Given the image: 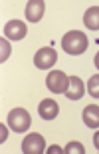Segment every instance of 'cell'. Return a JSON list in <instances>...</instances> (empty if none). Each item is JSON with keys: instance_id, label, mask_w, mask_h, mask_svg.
Returning a JSON list of instances; mask_svg holds the SVG:
<instances>
[{"instance_id": "17", "label": "cell", "mask_w": 99, "mask_h": 154, "mask_svg": "<svg viewBox=\"0 0 99 154\" xmlns=\"http://www.w3.org/2000/svg\"><path fill=\"white\" fill-rule=\"evenodd\" d=\"M93 144H95V148L99 150V128H97V132L93 134Z\"/></svg>"}, {"instance_id": "13", "label": "cell", "mask_w": 99, "mask_h": 154, "mask_svg": "<svg viewBox=\"0 0 99 154\" xmlns=\"http://www.w3.org/2000/svg\"><path fill=\"white\" fill-rule=\"evenodd\" d=\"M10 42L8 40H4V36L0 38V62L4 64V60H8V56H10Z\"/></svg>"}, {"instance_id": "10", "label": "cell", "mask_w": 99, "mask_h": 154, "mask_svg": "<svg viewBox=\"0 0 99 154\" xmlns=\"http://www.w3.org/2000/svg\"><path fill=\"white\" fill-rule=\"evenodd\" d=\"M83 96V82L77 76H69V86L66 90V98L69 100H79Z\"/></svg>"}, {"instance_id": "12", "label": "cell", "mask_w": 99, "mask_h": 154, "mask_svg": "<svg viewBox=\"0 0 99 154\" xmlns=\"http://www.w3.org/2000/svg\"><path fill=\"white\" fill-rule=\"evenodd\" d=\"M87 92H89V96H93V98H99V74L91 76L87 82Z\"/></svg>"}, {"instance_id": "3", "label": "cell", "mask_w": 99, "mask_h": 154, "mask_svg": "<svg viewBox=\"0 0 99 154\" xmlns=\"http://www.w3.org/2000/svg\"><path fill=\"white\" fill-rule=\"evenodd\" d=\"M46 86H48L54 94H66L67 86H69V78H67L66 72H61V70H52L48 74V78H46Z\"/></svg>"}, {"instance_id": "7", "label": "cell", "mask_w": 99, "mask_h": 154, "mask_svg": "<svg viewBox=\"0 0 99 154\" xmlns=\"http://www.w3.org/2000/svg\"><path fill=\"white\" fill-rule=\"evenodd\" d=\"M44 10H46L44 0H28V4H26V18L30 20V22H40L42 16H44Z\"/></svg>"}, {"instance_id": "14", "label": "cell", "mask_w": 99, "mask_h": 154, "mask_svg": "<svg viewBox=\"0 0 99 154\" xmlns=\"http://www.w3.org/2000/svg\"><path fill=\"white\" fill-rule=\"evenodd\" d=\"M64 152L66 154H85V148H83L81 142H69L66 148H64Z\"/></svg>"}, {"instance_id": "5", "label": "cell", "mask_w": 99, "mask_h": 154, "mask_svg": "<svg viewBox=\"0 0 99 154\" xmlns=\"http://www.w3.org/2000/svg\"><path fill=\"white\" fill-rule=\"evenodd\" d=\"M58 62V52L52 48V46H46V48H40L36 52V56H34V64L38 66V68H50V66H54Z\"/></svg>"}, {"instance_id": "15", "label": "cell", "mask_w": 99, "mask_h": 154, "mask_svg": "<svg viewBox=\"0 0 99 154\" xmlns=\"http://www.w3.org/2000/svg\"><path fill=\"white\" fill-rule=\"evenodd\" d=\"M6 136H8V128H6L4 124H0V140L4 142V140H6Z\"/></svg>"}, {"instance_id": "4", "label": "cell", "mask_w": 99, "mask_h": 154, "mask_svg": "<svg viewBox=\"0 0 99 154\" xmlns=\"http://www.w3.org/2000/svg\"><path fill=\"white\" fill-rule=\"evenodd\" d=\"M22 152L24 154H42L46 152V140L42 134L32 132L22 140Z\"/></svg>"}, {"instance_id": "9", "label": "cell", "mask_w": 99, "mask_h": 154, "mask_svg": "<svg viewBox=\"0 0 99 154\" xmlns=\"http://www.w3.org/2000/svg\"><path fill=\"white\" fill-rule=\"evenodd\" d=\"M83 122L87 128H99V106L89 104L83 108Z\"/></svg>"}, {"instance_id": "18", "label": "cell", "mask_w": 99, "mask_h": 154, "mask_svg": "<svg viewBox=\"0 0 99 154\" xmlns=\"http://www.w3.org/2000/svg\"><path fill=\"white\" fill-rule=\"evenodd\" d=\"M95 66H97V68H99V52H97V54H95Z\"/></svg>"}, {"instance_id": "1", "label": "cell", "mask_w": 99, "mask_h": 154, "mask_svg": "<svg viewBox=\"0 0 99 154\" xmlns=\"http://www.w3.org/2000/svg\"><path fill=\"white\" fill-rule=\"evenodd\" d=\"M89 40L85 36V32H79V30H69L64 38H61V48L66 50V54H72V56H79L87 50Z\"/></svg>"}, {"instance_id": "2", "label": "cell", "mask_w": 99, "mask_h": 154, "mask_svg": "<svg viewBox=\"0 0 99 154\" xmlns=\"http://www.w3.org/2000/svg\"><path fill=\"white\" fill-rule=\"evenodd\" d=\"M32 124V118L24 108H14L8 112V126L14 132H26Z\"/></svg>"}, {"instance_id": "8", "label": "cell", "mask_w": 99, "mask_h": 154, "mask_svg": "<svg viewBox=\"0 0 99 154\" xmlns=\"http://www.w3.org/2000/svg\"><path fill=\"white\" fill-rule=\"evenodd\" d=\"M38 112L44 120H54L55 116H58V112H60V106H58L55 100L46 98V100H42V102L38 104Z\"/></svg>"}, {"instance_id": "16", "label": "cell", "mask_w": 99, "mask_h": 154, "mask_svg": "<svg viewBox=\"0 0 99 154\" xmlns=\"http://www.w3.org/2000/svg\"><path fill=\"white\" fill-rule=\"evenodd\" d=\"M64 152V148H60V146H50L48 148V154H61Z\"/></svg>"}, {"instance_id": "11", "label": "cell", "mask_w": 99, "mask_h": 154, "mask_svg": "<svg viewBox=\"0 0 99 154\" xmlns=\"http://www.w3.org/2000/svg\"><path fill=\"white\" fill-rule=\"evenodd\" d=\"M83 24L89 30H99V6H91L83 14Z\"/></svg>"}, {"instance_id": "6", "label": "cell", "mask_w": 99, "mask_h": 154, "mask_svg": "<svg viewBox=\"0 0 99 154\" xmlns=\"http://www.w3.org/2000/svg\"><path fill=\"white\" fill-rule=\"evenodd\" d=\"M28 28L26 24L20 22V20H10V22H6L4 26V36L10 40H22L24 36H26Z\"/></svg>"}]
</instances>
